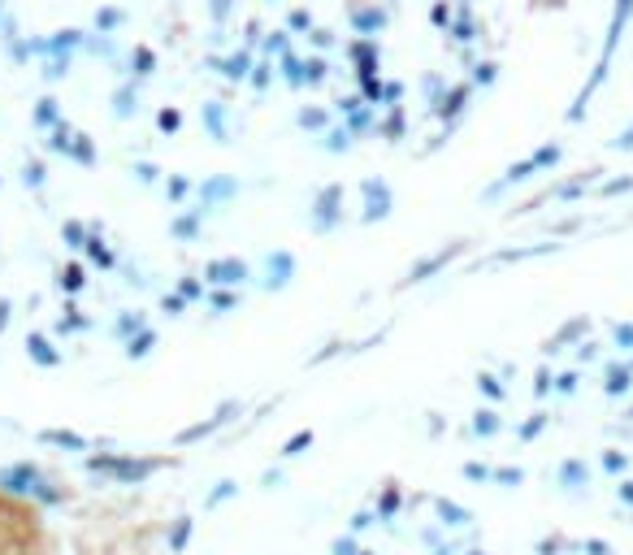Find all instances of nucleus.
Returning <instances> with one entry per match:
<instances>
[{"label":"nucleus","instance_id":"1","mask_svg":"<svg viewBox=\"0 0 633 555\" xmlns=\"http://www.w3.org/2000/svg\"><path fill=\"white\" fill-rule=\"evenodd\" d=\"M31 347H35V356H40V361H52V352H49V343H40V338H35V343H31Z\"/></svg>","mask_w":633,"mask_h":555}]
</instances>
